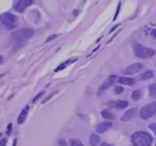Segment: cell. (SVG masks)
I'll list each match as a JSON object with an SVG mask.
<instances>
[{
	"label": "cell",
	"instance_id": "obj_27",
	"mask_svg": "<svg viewBox=\"0 0 156 146\" xmlns=\"http://www.w3.org/2000/svg\"><path fill=\"white\" fill-rule=\"evenodd\" d=\"M55 93H56V92H53V93H51V95H50V96H49V97H48V98H47V99H46V100H44V101H43V103H46V102H47V101H48V100H50V99H51V97H52V96H53V95H55Z\"/></svg>",
	"mask_w": 156,
	"mask_h": 146
},
{
	"label": "cell",
	"instance_id": "obj_22",
	"mask_svg": "<svg viewBox=\"0 0 156 146\" xmlns=\"http://www.w3.org/2000/svg\"><path fill=\"white\" fill-rule=\"evenodd\" d=\"M148 127H149V129L151 130V131L154 133V134L156 136V123H151Z\"/></svg>",
	"mask_w": 156,
	"mask_h": 146
},
{
	"label": "cell",
	"instance_id": "obj_9",
	"mask_svg": "<svg viewBox=\"0 0 156 146\" xmlns=\"http://www.w3.org/2000/svg\"><path fill=\"white\" fill-rule=\"evenodd\" d=\"M115 82H116V77H115V75H110V77L105 80L104 83L101 85L100 89L101 90H106L108 88H111L112 86L115 84Z\"/></svg>",
	"mask_w": 156,
	"mask_h": 146
},
{
	"label": "cell",
	"instance_id": "obj_17",
	"mask_svg": "<svg viewBox=\"0 0 156 146\" xmlns=\"http://www.w3.org/2000/svg\"><path fill=\"white\" fill-rule=\"evenodd\" d=\"M153 77V72L152 71H146L144 74L141 75V77L140 78L143 79V80H147V79H150Z\"/></svg>",
	"mask_w": 156,
	"mask_h": 146
},
{
	"label": "cell",
	"instance_id": "obj_8",
	"mask_svg": "<svg viewBox=\"0 0 156 146\" xmlns=\"http://www.w3.org/2000/svg\"><path fill=\"white\" fill-rule=\"evenodd\" d=\"M137 115V109L136 107H132L129 110H127L124 114L121 117V121H130L133 118H135V116Z\"/></svg>",
	"mask_w": 156,
	"mask_h": 146
},
{
	"label": "cell",
	"instance_id": "obj_14",
	"mask_svg": "<svg viewBox=\"0 0 156 146\" xmlns=\"http://www.w3.org/2000/svg\"><path fill=\"white\" fill-rule=\"evenodd\" d=\"M77 60H78L77 58H74V59H73V58H71V59H69V60H67L66 62H64V63H62L61 65H59V67H57V68L55 70V72H59V71H61V70H63L64 68H67L70 64L74 63L75 61H77Z\"/></svg>",
	"mask_w": 156,
	"mask_h": 146
},
{
	"label": "cell",
	"instance_id": "obj_19",
	"mask_svg": "<svg viewBox=\"0 0 156 146\" xmlns=\"http://www.w3.org/2000/svg\"><path fill=\"white\" fill-rule=\"evenodd\" d=\"M149 94L150 96H156V83L149 86Z\"/></svg>",
	"mask_w": 156,
	"mask_h": 146
},
{
	"label": "cell",
	"instance_id": "obj_1",
	"mask_svg": "<svg viewBox=\"0 0 156 146\" xmlns=\"http://www.w3.org/2000/svg\"><path fill=\"white\" fill-rule=\"evenodd\" d=\"M131 138L135 146H150L152 143V137L147 132H137L132 134Z\"/></svg>",
	"mask_w": 156,
	"mask_h": 146
},
{
	"label": "cell",
	"instance_id": "obj_11",
	"mask_svg": "<svg viewBox=\"0 0 156 146\" xmlns=\"http://www.w3.org/2000/svg\"><path fill=\"white\" fill-rule=\"evenodd\" d=\"M111 106L112 107H115V109H125V107L128 106V102L126 101H115V102H112L111 104H110Z\"/></svg>",
	"mask_w": 156,
	"mask_h": 146
},
{
	"label": "cell",
	"instance_id": "obj_7",
	"mask_svg": "<svg viewBox=\"0 0 156 146\" xmlns=\"http://www.w3.org/2000/svg\"><path fill=\"white\" fill-rule=\"evenodd\" d=\"M143 64L141 63H135V64H132L130 66H128L125 69V74L127 75H134L138 72H140L141 70L143 69Z\"/></svg>",
	"mask_w": 156,
	"mask_h": 146
},
{
	"label": "cell",
	"instance_id": "obj_30",
	"mask_svg": "<svg viewBox=\"0 0 156 146\" xmlns=\"http://www.w3.org/2000/svg\"><path fill=\"white\" fill-rule=\"evenodd\" d=\"M100 146H112V145H111V144H108V143H102Z\"/></svg>",
	"mask_w": 156,
	"mask_h": 146
},
{
	"label": "cell",
	"instance_id": "obj_29",
	"mask_svg": "<svg viewBox=\"0 0 156 146\" xmlns=\"http://www.w3.org/2000/svg\"><path fill=\"white\" fill-rule=\"evenodd\" d=\"M119 9H120V3H119V5H118V7H117V11H116V14H115V18H114V20L116 19V17H117V15H118V12H119Z\"/></svg>",
	"mask_w": 156,
	"mask_h": 146
},
{
	"label": "cell",
	"instance_id": "obj_25",
	"mask_svg": "<svg viewBox=\"0 0 156 146\" xmlns=\"http://www.w3.org/2000/svg\"><path fill=\"white\" fill-rule=\"evenodd\" d=\"M11 131H12V124H9V125H8V128H7V132H6V134H9Z\"/></svg>",
	"mask_w": 156,
	"mask_h": 146
},
{
	"label": "cell",
	"instance_id": "obj_23",
	"mask_svg": "<svg viewBox=\"0 0 156 146\" xmlns=\"http://www.w3.org/2000/svg\"><path fill=\"white\" fill-rule=\"evenodd\" d=\"M44 93H45V92L44 91H42V92H40V93L38 94V95H37L36 97H35V98L33 99V103H37V101H38L40 98H41V97L43 96V95H44Z\"/></svg>",
	"mask_w": 156,
	"mask_h": 146
},
{
	"label": "cell",
	"instance_id": "obj_5",
	"mask_svg": "<svg viewBox=\"0 0 156 146\" xmlns=\"http://www.w3.org/2000/svg\"><path fill=\"white\" fill-rule=\"evenodd\" d=\"M154 114H156V101L149 105L144 106L141 109V112H140V116L144 120L152 117Z\"/></svg>",
	"mask_w": 156,
	"mask_h": 146
},
{
	"label": "cell",
	"instance_id": "obj_18",
	"mask_svg": "<svg viewBox=\"0 0 156 146\" xmlns=\"http://www.w3.org/2000/svg\"><path fill=\"white\" fill-rule=\"evenodd\" d=\"M141 97H142V91L140 90V89L135 90L132 93V100L135 101V102L139 101L140 99H141Z\"/></svg>",
	"mask_w": 156,
	"mask_h": 146
},
{
	"label": "cell",
	"instance_id": "obj_2",
	"mask_svg": "<svg viewBox=\"0 0 156 146\" xmlns=\"http://www.w3.org/2000/svg\"><path fill=\"white\" fill-rule=\"evenodd\" d=\"M134 52H135V55L137 57L143 58V59L151 58L156 54V50H153V48L144 47L140 44H136L134 46Z\"/></svg>",
	"mask_w": 156,
	"mask_h": 146
},
{
	"label": "cell",
	"instance_id": "obj_13",
	"mask_svg": "<svg viewBox=\"0 0 156 146\" xmlns=\"http://www.w3.org/2000/svg\"><path fill=\"white\" fill-rule=\"evenodd\" d=\"M118 82L121 83V84H125V85H133V84H135L136 80L134 78H131L121 77V78H118Z\"/></svg>",
	"mask_w": 156,
	"mask_h": 146
},
{
	"label": "cell",
	"instance_id": "obj_12",
	"mask_svg": "<svg viewBox=\"0 0 156 146\" xmlns=\"http://www.w3.org/2000/svg\"><path fill=\"white\" fill-rule=\"evenodd\" d=\"M27 113H28V106H25L24 109L21 110L20 114L18 117V123L19 124H23L26 120V118H27Z\"/></svg>",
	"mask_w": 156,
	"mask_h": 146
},
{
	"label": "cell",
	"instance_id": "obj_28",
	"mask_svg": "<svg viewBox=\"0 0 156 146\" xmlns=\"http://www.w3.org/2000/svg\"><path fill=\"white\" fill-rule=\"evenodd\" d=\"M6 142H7V140L5 138L1 139V145H0V146H6Z\"/></svg>",
	"mask_w": 156,
	"mask_h": 146
},
{
	"label": "cell",
	"instance_id": "obj_10",
	"mask_svg": "<svg viewBox=\"0 0 156 146\" xmlns=\"http://www.w3.org/2000/svg\"><path fill=\"white\" fill-rule=\"evenodd\" d=\"M112 123L110 121L101 122L96 126V131H97V133H99V134H103L106 131H108L110 128H112Z\"/></svg>",
	"mask_w": 156,
	"mask_h": 146
},
{
	"label": "cell",
	"instance_id": "obj_20",
	"mask_svg": "<svg viewBox=\"0 0 156 146\" xmlns=\"http://www.w3.org/2000/svg\"><path fill=\"white\" fill-rule=\"evenodd\" d=\"M71 146H83V144L80 141V140H71Z\"/></svg>",
	"mask_w": 156,
	"mask_h": 146
},
{
	"label": "cell",
	"instance_id": "obj_3",
	"mask_svg": "<svg viewBox=\"0 0 156 146\" xmlns=\"http://www.w3.org/2000/svg\"><path fill=\"white\" fill-rule=\"evenodd\" d=\"M1 24L7 29H14L19 24V19L15 15L11 13H5L1 15Z\"/></svg>",
	"mask_w": 156,
	"mask_h": 146
},
{
	"label": "cell",
	"instance_id": "obj_15",
	"mask_svg": "<svg viewBox=\"0 0 156 146\" xmlns=\"http://www.w3.org/2000/svg\"><path fill=\"white\" fill-rule=\"evenodd\" d=\"M101 115L103 116L105 119H108V120H112V119H115V115L112 114V112L108 110V109H105L101 112Z\"/></svg>",
	"mask_w": 156,
	"mask_h": 146
},
{
	"label": "cell",
	"instance_id": "obj_31",
	"mask_svg": "<svg viewBox=\"0 0 156 146\" xmlns=\"http://www.w3.org/2000/svg\"><path fill=\"white\" fill-rule=\"evenodd\" d=\"M155 146H156V144H155Z\"/></svg>",
	"mask_w": 156,
	"mask_h": 146
},
{
	"label": "cell",
	"instance_id": "obj_24",
	"mask_svg": "<svg viewBox=\"0 0 156 146\" xmlns=\"http://www.w3.org/2000/svg\"><path fill=\"white\" fill-rule=\"evenodd\" d=\"M59 146H67L65 140H63V139H60V140H59Z\"/></svg>",
	"mask_w": 156,
	"mask_h": 146
},
{
	"label": "cell",
	"instance_id": "obj_6",
	"mask_svg": "<svg viewBox=\"0 0 156 146\" xmlns=\"http://www.w3.org/2000/svg\"><path fill=\"white\" fill-rule=\"evenodd\" d=\"M34 3V0H19L15 5V10L20 13H23V11L29 7L31 4Z\"/></svg>",
	"mask_w": 156,
	"mask_h": 146
},
{
	"label": "cell",
	"instance_id": "obj_4",
	"mask_svg": "<svg viewBox=\"0 0 156 146\" xmlns=\"http://www.w3.org/2000/svg\"><path fill=\"white\" fill-rule=\"evenodd\" d=\"M34 35V31L30 28H24L20 29L17 32L13 33V38L15 39L16 42H23L24 40H27L29 38H31Z\"/></svg>",
	"mask_w": 156,
	"mask_h": 146
},
{
	"label": "cell",
	"instance_id": "obj_26",
	"mask_svg": "<svg viewBox=\"0 0 156 146\" xmlns=\"http://www.w3.org/2000/svg\"><path fill=\"white\" fill-rule=\"evenodd\" d=\"M55 37H57V35H56V34H53V35H52L51 37H49V38H48V39H47V41H46V42L48 43V42H49V41H51V40H52V39H55Z\"/></svg>",
	"mask_w": 156,
	"mask_h": 146
},
{
	"label": "cell",
	"instance_id": "obj_16",
	"mask_svg": "<svg viewBox=\"0 0 156 146\" xmlns=\"http://www.w3.org/2000/svg\"><path fill=\"white\" fill-rule=\"evenodd\" d=\"M100 142V137L96 136L95 134H92L90 136V145L91 146H97L98 143Z\"/></svg>",
	"mask_w": 156,
	"mask_h": 146
},
{
	"label": "cell",
	"instance_id": "obj_21",
	"mask_svg": "<svg viewBox=\"0 0 156 146\" xmlns=\"http://www.w3.org/2000/svg\"><path fill=\"white\" fill-rule=\"evenodd\" d=\"M123 92V87H121V86H115V94H120Z\"/></svg>",
	"mask_w": 156,
	"mask_h": 146
}]
</instances>
